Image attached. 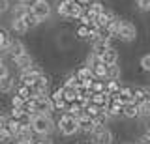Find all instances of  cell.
Here are the masks:
<instances>
[{"label":"cell","instance_id":"cell-45","mask_svg":"<svg viewBox=\"0 0 150 144\" xmlns=\"http://www.w3.org/2000/svg\"><path fill=\"white\" fill-rule=\"evenodd\" d=\"M0 62H6V60H2V56H0Z\"/></svg>","mask_w":150,"mask_h":144},{"label":"cell","instance_id":"cell-25","mask_svg":"<svg viewBox=\"0 0 150 144\" xmlns=\"http://www.w3.org/2000/svg\"><path fill=\"white\" fill-rule=\"evenodd\" d=\"M90 90H92V94H103V92H107V81L105 79H94Z\"/></svg>","mask_w":150,"mask_h":144},{"label":"cell","instance_id":"cell-17","mask_svg":"<svg viewBox=\"0 0 150 144\" xmlns=\"http://www.w3.org/2000/svg\"><path fill=\"white\" fill-rule=\"evenodd\" d=\"M118 60H120V54H118V51H116L115 47H111V49H109V51H107V53L101 56V62L105 64V66H112V64H118Z\"/></svg>","mask_w":150,"mask_h":144},{"label":"cell","instance_id":"cell-13","mask_svg":"<svg viewBox=\"0 0 150 144\" xmlns=\"http://www.w3.org/2000/svg\"><path fill=\"white\" fill-rule=\"evenodd\" d=\"M94 129H96V122H94L92 118H88V116H86V118L79 120V133L90 137V135L94 133Z\"/></svg>","mask_w":150,"mask_h":144},{"label":"cell","instance_id":"cell-44","mask_svg":"<svg viewBox=\"0 0 150 144\" xmlns=\"http://www.w3.org/2000/svg\"><path fill=\"white\" fill-rule=\"evenodd\" d=\"M122 144H133V142H122Z\"/></svg>","mask_w":150,"mask_h":144},{"label":"cell","instance_id":"cell-1","mask_svg":"<svg viewBox=\"0 0 150 144\" xmlns=\"http://www.w3.org/2000/svg\"><path fill=\"white\" fill-rule=\"evenodd\" d=\"M32 129L36 137H51L56 129V120L47 114H34L32 116Z\"/></svg>","mask_w":150,"mask_h":144},{"label":"cell","instance_id":"cell-28","mask_svg":"<svg viewBox=\"0 0 150 144\" xmlns=\"http://www.w3.org/2000/svg\"><path fill=\"white\" fill-rule=\"evenodd\" d=\"M122 90V82L120 81H107V94L109 96H115Z\"/></svg>","mask_w":150,"mask_h":144},{"label":"cell","instance_id":"cell-37","mask_svg":"<svg viewBox=\"0 0 150 144\" xmlns=\"http://www.w3.org/2000/svg\"><path fill=\"white\" fill-rule=\"evenodd\" d=\"M17 2H19V4H23V6L28 8V10H32V8L36 6V2H38V0H17Z\"/></svg>","mask_w":150,"mask_h":144},{"label":"cell","instance_id":"cell-14","mask_svg":"<svg viewBox=\"0 0 150 144\" xmlns=\"http://www.w3.org/2000/svg\"><path fill=\"white\" fill-rule=\"evenodd\" d=\"M15 77L13 75H8L4 79H0V94H11L15 90Z\"/></svg>","mask_w":150,"mask_h":144},{"label":"cell","instance_id":"cell-3","mask_svg":"<svg viewBox=\"0 0 150 144\" xmlns=\"http://www.w3.org/2000/svg\"><path fill=\"white\" fill-rule=\"evenodd\" d=\"M54 10H56V13H58L62 19L79 21V17L84 13V10H86V8H83L81 4H77L75 0H69V2H56Z\"/></svg>","mask_w":150,"mask_h":144},{"label":"cell","instance_id":"cell-35","mask_svg":"<svg viewBox=\"0 0 150 144\" xmlns=\"http://www.w3.org/2000/svg\"><path fill=\"white\" fill-rule=\"evenodd\" d=\"M8 75H11V73H9L8 64L6 62H0V79H4V77H8Z\"/></svg>","mask_w":150,"mask_h":144},{"label":"cell","instance_id":"cell-23","mask_svg":"<svg viewBox=\"0 0 150 144\" xmlns=\"http://www.w3.org/2000/svg\"><path fill=\"white\" fill-rule=\"evenodd\" d=\"M62 92H64V99L68 101V103H75L79 97V92L77 88H69V86H62Z\"/></svg>","mask_w":150,"mask_h":144},{"label":"cell","instance_id":"cell-16","mask_svg":"<svg viewBox=\"0 0 150 144\" xmlns=\"http://www.w3.org/2000/svg\"><path fill=\"white\" fill-rule=\"evenodd\" d=\"M122 118H126V120H139V105H135V103L124 105Z\"/></svg>","mask_w":150,"mask_h":144},{"label":"cell","instance_id":"cell-26","mask_svg":"<svg viewBox=\"0 0 150 144\" xmlns=\"http://www.w3.org/2000/svg\"><path fill=\"white\" fill-rule=\"evenodd\" d=\"M92 73H94V79H105V81H107V66L103 62L98 64V66H94Z\"/></svg>","mask_w":150,"mask_h":144},{"label":"cell","instance_id":"cell-7","mask_svg":"<svg viewBox=\"0 0 150 144\" xmlns=\"http://www.w3.org/2000/svg\"><path fill=\"white\" fill-rule=\"evenodd\" d=\"M32 13H34L41 22H45V21L51 19V15H53V4H51L49 0H38L36 6L32 8Z\"/></svg>","mask_w":150,"mask_h":144},{"label":"cell","instance_id":"cell-40","mask_svg":"<svg viewBox=\"0 0 150 144\" xmlns=\"http://www.w3.org/2000/svg\"><path fill=\"white\" fill-rule=\"evenodd\" d=\"M75 2H77V4H81L83 8H88L90 4H94V2H96V0H75Z\"/></svg>","mask_w":150,"mask_h":144},{"label":"cell","instance_id":"cell-27","mask_svg":"<svg viewBox=\"0 0 150 144\" xmlns=\"http://www.w3.org/2000/svg\"><path fill=\"white\" fill-rule=\"evenodd\" d=\"M26 101H28V99L21 97L19 94H13L11 97H9V107H13V109H23V105H25Z\"/></svg>","mask_w":150,"mask_h":144},{"label":"cell","instance_id":"cell-31","mask_svg":"<svg viewBox=\"0 0 150 144\" xmlns=\"http://www.w3.org/2000/svg\"><path fill=\"white\" fill-rule=\"evenodd\" d=\"M139 67L143 69L144 73H150V53L143 54V56L139 58Z\"/></svg>","mask_w":150,"mask_h":144},{"label":"cell","instance_id":"cell-2","mask_svg":"<svg viewBox=\"0 0 150 144\" xmlns=\"http://www.w3.org/2000/svg\"><path fill=\"white\" fill-rule=\"evenodd\" d=\"M56 129H58V133L62 137H75L79 133V120L73 118L69 112H58Z\"/></svg>","mask_w":150,"mask_h":144},{"label":"cell","instance_id":"cell-20","mask_svg":"<svg viewBox=\"0 0 150 144\" xmlns=\"http://www.w3.org/2000/svg\"><path fill=\"white\" fill-rule=\"evenodd\" d=\"M23 21H25V25L28 26V30H34V28H38V26L41 25V21L38 19L34 13H32V10H28V11H26V15L23 17Z\"/></svg>","mask_w":150,"mask_h":144},{"label":"cell","instance_id":"cell-19","mask_svg":"<svg viewBox=\"0 0 150 144\" xmlns=\"http://www.w3.org/2000/svg\"><path fill=\"white\" fill-rule=\"evenodd\" d=\"M75 75H77V79L79 81H94V73H92V67H88V66H83L81 67H77L75 69Z\"/></svg>","mask_w":150,"mask_h":144},{"label":"cell","instance_id":"cell-38","mask_svg":"<svg viewBox=\"0 0 150 144\" xmlns=\"http://www.w3.org/2000/svg\"><path fill=\"white\" fill-rule=\"evenodd\" d=\"M34 144H53V140H51V137H36Z\"/></svg>","mask_w":150,"mask_h":144},{"label":"cell","instance_id":"cell-21","mask_svg":"<svg viewBox=\"0 0 150 144\" xmlns=\"http://www.w3.org/2000/svg\"><path fill=\"white\" fill-rule=\"evenodd\" d=\"M120 77H122V67L118 64L107 66V81H120Z\"/></svg>","mask_w":150,"mask_h":144},{"label":"cell","instance_id":"cell-5","mask_svg":"<svg viewBox=\"0 0 150 144\" xmlns=\"http://www.w3.org/2000/svg\"><path fill=\"white\" fill-rule=\"evenodd\" d=\"M116 39L122 41V43H133V41L137 39V26L129 19H124V17H122V25H120Z\"/></svg>","mask_w":150,"mask_h":144},{"label":"cell","instance_id":"cell-32","mask_svg":"<svg viewBox=\"0 0 150 144\" xmlns=\"http://www.w3.org/2000/svg\"><path fill=\"white\" fill-rule=\"evenodd\" d=\"M13 142V137L9 135V131L6 127H0V144H11Z\"/></svg>","mask_w":150,"mask_h":144},{"label":"cell","instance_id":"cell-11","mask_svg":"<svg viewBox=\"0 0 150 144\" xmlns=\"http://www.w3.org/2000/svg\"><path fill=\"white\" fill-rule=\"evenodd\" d=\"M9 30H11L13 36H25L26 32H30L23 19H11V22H9Z\"/></svg>","mask_w":150,"mask_h":144},{"label":"cell","instance_id":"cell-41","mask_svg":"<svg viewBox=\"0 0 150 144\" xmlns=\"http://www.w3.org/2000/svg\"><path fill=\"white\" fill-rule=\"evenodd\" d=\"M144 135H146V137H150V124H146L144 125V131H143Z\"/></svg>","mask_w":150,"mask_h":144},{"label":"cell","instance_id":"cell-42","mask_svg":"<svg viewBox=\"0 0 150 144\" xmlns=\"http://www.w3.org/2000/svg\"><path fill=\"white\" fill-rule=\"evenodd\" d=\"M17 144H34V140H28V142H17Z\"/></svg>","mask_w":150,"mask_h":144},{"label":"cell","instance_id":"cell-18","mask_svg":"<svg viewBox=\"0 0 150 144\" xmlns=\"http://www.w3.org/2000/svg\"><path fill=\"white\" fill-rule=\"evenodd\" d=\"M90 101H92L94 105H98L100 109H105V107L111 103V96L107 94V92H103V94H92Z\"/></svg>","mask_w":150,"mask_h":144},{"label":"cell","instance_id":"cell-8","mask_svg":"<svg viewBox=\"0 0 150 144\" xmlns=\"http://www.w3.org/2000/svg\"><path fill=\"white\" fill-rule=\"evenodd\" d=\"M28 53V49H26V45L23 43L19 38H15L13 36L11 38V41H9V60H15V58H19V56H23V54H26Z\"/></svg>","mask_w":150,"mask_h":144},{"label":"cell","instance_id":"cell-34","mask_svg":"<svg viewBox=\"0 0 150 144\" xmlns=\"http://www.w3.org/2000/svg\"><path fill=\"white\" fill-rule=\"evenodd\" d=\"M11 10V0H0V15L8 13Z\"/></svg>","mask_w":150,"mask_h":144},{"label":"cell","instance_id":"cell-10","mask_svg":"<svg viewBox=\"0 0 150 144\" xmlns=\"http://www.w3.org/2000/svg\"><path fill=\"white\" fill-rule=\"evenodd\" d=\"M112 47V41H109V39H101V38H98L96 41H94V43L90 45V51L94 54H98V56H103V54L107 53V51H109Z\"/></svg>","mask_w":150,"mask_h":144},{"label":"cell","instance_id":"cell-43","mask_svg":"<svg viewBox=\"0 0 150 144\" xmlns=\"http://www.w3.org/2000/svg\"><path fill=\"white\" fill-rule=\"evenodd\" d=\"M81 144H92V142H90V140H84V142H81Z\"/></svg>","mask_w":150,"mask_h":144},{"label":"cell","instance_id":"cell-33","mask_svg":"<svg viewBox=\"0 0 150 144\" xmlns=\"http://www.w3.org/2000/svg\"><path fill=\"white\" fill-rule=\"evenodd\" d=\"M9 118H13V120H21V116L25 114V110L23 109H13V107H9Z\"/></svg>","mask_w":150,"mask_h":144},{"label":"cell","instance_id":"cell-29","mask_svg":"<svg viewBox=\"0 0 150 144\" xmlns=\"http://www.w3.org/2000/svg\"><path fill=\"white\" fill-rule=\"evenodd\" d=\"M98 64H101V58L98 56V54H94L92 51L86 54V58H84V66H88V67H94V66H98Z\"/></svg>","mask_w":150,"mask_h":144},{"label":"cell","instance_id":"cell-22","mask_svg":"<svg viewBox=\"0 0 150 144\" xmlns=\"http://www.w3.org/2000/svg\"><path fill=\"white\" fill-rule=\"evenodd\" d=\"M23 127H25V125L19 122V120H13V118H9V122H8V125H6V129L9 131V135H11L13 138H15L17 135L21 133V129H23Z\"/></svg>","mask_w":150,"mask_h":144},{"label":"cell","instance_id":"cell-24","mask_svg":"<svg viewBox=\"0 0 150 144\" xmlns=\"http://www.w3.org/2000/svg\"><path fill=\"white\" fill-rule=\"evenodd\" d=\"M28 8H25L23 4H15V6H11V10H9V13H11V19H23V17L26 15Z\"/></svg>","mask_w":150,"mask_h":144},{"label":"cell","instance_id":"cell-6","mask_svg":"<svg viewBox=\"0 0 150 144\" xmlns=\"http://www.w3.org/2000/svg\"><path fill=\"white\" fill-rule=\"evenodd\" d=\"M32 109H34L36 114H47V116H53L56 110H54V105H53V99L51 96H40V97H34L32 99Z\"/></svg>","mask_w":150,"mask_h":144},{"label":"cell","instance_id":"cell-46","mask_svg":"<svg viewBox=\"0 0 150 144\" xmlns=\"http://www.w3.org/2000/svg\"><path fill=\"white\" fill-rule=\"evenodd\" d=\"M0 45H2V39H0Z\"/></svg>","mask_w":150,"mask_h":144},{"label":"cell","instance_id":"cell-15","mask_svg":"<svg viewBox=\"0 0 150 144\" xmlns=\"http://www.w3.org/2000/svg\"><path fill=\"white\" fill-rule=\"evenodd\" d=\"M28 140H36V133H34V129H32V125H30V127H23L21 133L13 138L15 144L17 142H28Z\"/></svg>","mask_w":150,"mask_h":144},{"label":"cell","instance_id":"cell-30","mask_svg":"<svg viewBox=\"0 0 150 144\" xmlns=\"http://www.w3.org/2000/svg\"><path fill=\"white\" fill-rule=\"evenodd\" d=\"M135 10L139 13H150V0H135Z\"/></svg>","mask_w":150,"mask_h":144},{"label":"cell","instance_id":"cell-4","mask_svg":"<svg viewBox=\"0 0 150 144\" xmlns=\"http://www.w3.org/2000/svg\"><path fill=\"white\" fill-rule=\"evenodd\" d=\"M92 144H112L115 142V133L109 125H96L94 133L88 137Z\"/></svg>","mask_w":150,"mask_h":144},{"label":"cell","instance_id":"cell-12","mask_svg":"<svg viewBox=\"0 0 150 144\" xmlns=\"http://www.w3.org/2000/svg\"><path fill=\"white\" fill-rule=\"evenodd\" d=\"M105 10H107V6H105V4H103L101 0H96L94 4H90V6L86 8V13H88V15L92 17L94 21H96L98 17L101 15V13H105Z\"/></svg>","mask_w":150,"mask_h":144},{"label":"cell","instance_id":"cell-47","mask_svg":"<svg viewBox=\"0 0 150 144\" xmlns=\"http://www.w3.org/2000/svg\"><path fill=\"white\" fill-rule=\"evenodd\" d=\"M148 75H150V73H148Z\"/></svg>","mask_w":150,"mask_h":144},{"label":"cell","instance_id":"cell-36","mask_svg":"<svg viewBox=\"0 0 150 144\" xmlns=\"http://www.w3.org/2000/svg\"><path fill=\"white\" fill-rule=\"evenodd\" d=\"M141 94H143V97H144V101H150V84H143L141 86Z\"/></svg>","mask_w":150,"mask_h":144},{"label":"cell","instance_id":"cell-9","mask_svg":"<svg viewBox=\"0 0 150 144\" xmlns=\"http://www.w3.org/2000/svg\"><path fill=\"white\" fill-rule=\"evenodd\" d=\"M13 64H15V67L19 69V73H23V71H28L32 66H34V56H32L30 53H26V54H23V56H19L13 60Z\"/></svg>","mask_w":150,"mask_h":144},{"label":"cell","instance_id":"cell-39","mask_svg":"<svg viewBox=\"0 0 150 144\" xmlns=\"http://www.w3.org/2000/svg\"><path fill=\"white\" fill-rule=\"evenodd\" d=\"M135 142H137V144H150V137H146V135H139V137H137V140H135Z\"/></svg>","mask_w":150,"mask_h":144}]
</instances>
